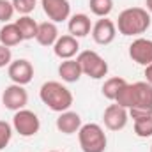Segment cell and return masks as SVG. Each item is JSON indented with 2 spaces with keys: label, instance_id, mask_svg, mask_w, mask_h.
<instances>
[{
  "label": "cell",
  "instance_id": "cell-1",
  "mask_svg": "<svg viewBox=\"0 0 152 152\" xmlns=\"http://www.w3.org/2000/svg\"><path fill=\"white\" fill-rule=\"evenodd\" d=\"M115 25H117L118 34H122L126 37L140 36V34H145L149 30L151 14L143 7H127L118 14V20Z\"/></svg>",
  "mask_w": 152,
  "mask_h": 152
},
{
  "label": "cell",
  "instance_id": "cell-2",
  "mask_svg": "<svg viewBox=\"0 0 152 152\" xmlns=\"http://www.w3.org/2000/svg\"><path fill=\"white\" fill-rule=\"evenodd\" d=\"M39 97L42 104H46L51 112H57V113L67 112L73 104L71 90L60 81H44L39 88Z\"/></svg>",
  "mask_w": 152,
  "mask_h": 152
},
{
  "label": "cell",
  "instance_id": "cell-3",
  "mask_svg": "<svg viewBox=\"0 0 152 152\" xmlns=\"http://www.w3.org/2000/svg\"><path fill=\"white\" fill-rule=\"evenodd\" d=\"M78 142L83 152H104L108 145V138L104 129L99 124L88 122L83 124L78 131Z\"/></svg>",
  "mask_w": 152,
  "mask_h": 152
},
{
  "label": "cell",
  "instance_id": "cell-4",
  "mask_svg": "<svg viewBox=\"0 0 152 152\" xmlns=\"http://www.w3.org/2000/svg\"><path fill=\"white\" fill-rule=\"evenodd\" d=\"M129 117L134 120L152 117V85L147 81L134 83V104L127 110Z\"/></svg>",
  "mask_w": 152,
  "mask_h": 152
},
{
  "label": "cell",
  "instance_id": "cell-5",
  "mask_svg": "<svg viewBox=\"0 0 152 152\" xmlns=\"http://www.w3.org/2000/svg\"><path fill=\"white\" fill-rule=\"evenodd\" d=\"M76 60L80 62L81 73L88 78H92V80H101L108 75V62L97 51L85 50L76 57Z\"/></svg>",
  "mask_w": 152,
  "mask_h": 152
},
{
  "label": "cell",
  "instance_id": "cell-6",
  "mask_svg": "<svg viewBox=\"0 0 152 152\" xmlns=\"http://www.w3.org/2000/svg\"><path fill=\"white\" fill-rule=\"evenodd\" d=\"M12 129L23 136V138H30V136H36L41 129V120L39 117L32 110H18L14 112V117H12Z\"/></svg>",
  "mask_w": 152,
  "mask_h": 152
},
{
  "label": "cell",
  "instance_id": "cell-7",
  "mask_svg": "<svg viewBox=\"0 0 152 152\" xmlns=\"http://www.w3.org/2000/svg\"><path fill=\"white\" fill-rule=\"evenodd\" d=\"M28 103V94L25 90L23 85H9L4 88L2 92V104L4 108L11 110V112H18V110H23Z\"/></svg>",
  "mask_w": 152,
  "mask_h": 152
},
{
  "label": "cell",
  "instance_id": "cell-8",
  "mask_svg": "<svg viewBox=\"0 0 152 152\" xmlns=\"http://www.w3.org/2000/svg\"><path fill=\"white\" fill-rule=\"evenodd\" d=\"M42 11L53 23H62L71 18V5L69 0H41Z\"/></svg>",
  "mask_w": 152,
  "mask_h": 152
},
{
  "label": "cell",
  "instance_id": "cell-9",
  "mask_svg": "<svg viewBox=\"0 0 152 152\" xmlns=\"http://www.w3.org/2000/svg\"><path fill=\"white\" fill-rule=\"evenodd\" d=\"M7 75L11 78L12 83L16 85H27L32 81L34 78V66L27 60V58H18V60H12L7 67Z\"/></svg>",
  "mask_w": 152,
  "mask_h": 152
},
{
  "label": "cell",
  "instance_id": "cell-10",
  "mask_svg": "<svg viewBox=\"0 0 152 152\" xmlns=\"http://www.w3.org/2000/svg\"><path fill=\"white\" fill-rule=\"evenodd\" d=\"M129 57L138 66H149L152 64V41L145 37L134 39L129 44Z\"/></svg>",
  "mask_w": 152,
  "mask_h": 152
},
{
  "label": "cell",
  "instance_id": "cell-11",
  "mask_svg": "<svg viewBox=\"0 0 152 152\" xmlns=\"http://www.w3.org/2000/svg\"><path fill=\"white\" fill-rule=\"evenodd\" d=\"M92 39L96 44H101V46H106L110 42L115 41L117 36V25H115L112 20L108 18H101L97 20L94 25H92Z\"/></svg>",
  "mask_w": 152,
  "mask_h": 152
},
{
  "label": "cell",
  "instance_id": "cell-12",
  "mask_svg": "<svg viewBox=\"0 0 152 152\" xmlns=\"http://www.w3.org/2000/svg\"><path fill=\"white\" fill-rule=\"evenodd\" d=\"M127 120H129V112L122 106H118L117 103L110 104L104 113H103V122L104 126L110 129V131H120L127 126Z\"/></svg>",
  "mask_w": 152,
  "mask_h": 152
},
{
  "label": "cell",
  "instance_id": "cell-13",
  "mask_svg": "<svg viewBox=\"0 0 152 152\" xmlns=\"http://www.w3.org/2000/svg\"><path fill=\"white\" fill-rule=\"evenodd\" d=\"M78 51H80V42H78V39L73 37L71 34L60 36V37L57 39V42L53 44V53H55L58 58H62V60L73 58Z\"/></svg>",
  "mask_w": 152,
  "mask_h": 152
},
{
  "label": "cell",
  "instance_id": "cell-14",
  "mask_svg": "<svg viewBox=\"0 0 152 152\" xmlns=\"http://www.w3.org/2000/svg\"><path fill=\"white\" fill-rule=\"evenodd\" d=\"M67 30L73 37L80 39V37H87L90 32H92V23H90V18L83 12H78L73 14L67 21Z\"/></svg>",
  "mask_w": 152,
  "mask_h": 152
},
{
  "label": "cell",
  "instance_id": "cell-15",
  "mask_svg": "<svg viewBox=\"0 0 152 152\" xmlns=\"http://www.w3.org/2000/svg\"><path fill=\"white\" fill-rule=\"evenodd\" d=\"M81 117L76 113V112H62V113L57 117V129L62 133V134H75L80 131L81 127Z\"/></svg>",
  "mask_w": 152,
  "mask_h": 152
},
{
  "label": "cell",
  "instance_id": "cell-16",
  "mask_svg": "<svg viewBox=\"0 0 152 152\" xmlns=\"http://www.w3.org/2000/svg\"><path fill=\"white\" fill-rule=\"evenodd\" d=\"M60 37L58 36V28H57V23L53 21H44V23H39L37 28V36H36V41H37L41 46H53L57 42V39Z\"/></svg>",
  "mask_w": 152,
  "mask_h": 152
},
{
  "label": "cell",
  "instance_id": "cell-17",
  "mask_svg": "<svg viewBox=\"0 0 152 152\" xmlns=\"http://www.w3.org/2000/svg\"><path fill=\"white\" fill-rule=\"evenodd\" d=\"M58 76L66 83H76L83 76L81 67H80V62L76 58H69V60L60 62V66H58Z\"/></svg>",
  "mask_w": 152,
  "mask_h": 152
},
{
  "label": "cell",
  "instance_id": "cell-18",
  "mask_svg": "<svg viewBox=\"0 0 152 152\" xmlns=\"http://www.w3.org/2000/svg\"><path fill=\"white\" fill-rule=\"evenodd\" d=\"M21 41H23V37H21L20 28L16 27V23H5L0 28V44H4L7 48H12V46H18Z\"/></svg>",
  "mask_w": 152,
  "mask_h": 152
},
{
  "label": "cell",
  "instance_id": "cell-19",
  "mask_svg": "<svg viewBox=\"0 0 152 152\" xmlns=\"http://www.w3.org/2000/svg\"><path fill=\"white\" fill-rule=\"evenodd\" d=\"M16 27L20 28V34H21L23 41L36 39V36H37L39 23L30 16H20V20H16Z\"/></svg>",
  "mask_w": 152,
  "mask_h": 152
},
{
  "label": "cell",
  "instance_id": "cell-20",
  "mask_svg": "<svg viewBox=\"0 0 152 152\" xmlns=\"http://www.w3.org/2000/svg\"><path fill=\"white\" fill-rule=\"evenodd\" d=\"M127 81L124 80V78H120V76H113V78H108L104 83H103V88H101V92H103V96L106 97V99H110V101H115V97H117V94H118V90L126 85Z\"/></svg>",
  "mask_w": 152,
  "mask_h": 152
},
{
  "label": "cell",
  "instance_id": "cell-21",
  "mask_svg": "<svg viewBox=\"0 0 152 152\" xmlns=\"http://www.w3.org/2000/svg\"><path fill=\"white\" fill-rule=\"evenodd\" d=\"M115 103H117L118 106L126 108V110L133 108V104H134V83H126V85L118 90V94H117V97H115Z\"/></svg>",
  "mask_w": 152,
  "mask_h": 152
},
{
  "label": "cell",
  "instance_id": "cell-22",
  "mask_svg": "<svg viewBox=\"0 0 152 152\" xmlns=\"http://www.w3.org/2000/svg\"><path fill=\"white\" fill-rule=\"evenodd\" d=\"M88 7L94 16L108 18V14L113 11V0H88Z\"/></svg>",
  "mask_w": 152,
  "mask_h": 152
},
{
  "label": "cell",
  "instance_id": "cell-23",
  "mask_svg": "<svg viewBox=\"0 0 152 152\" xmlns=\"http://www.w3.org/2000/svg\"><path fill=\"white\" fill-rule=\"evenodd\" d=\"M134 134L138 138H149V136H152V117L134 120Z\"/></svg>",
  "mask_w": 152,
  "mask_h": 152
},
{
  "label": "cell",
  "instance_id": "cell-24",
  "mask_svg": "<svg viewBox=\"0 0 152 152\" xmlns=\"http://www.w3.org/2000/svg\"><path fill=\"white\" fill-rule=\"evenodd\" d=\"M12 7L16 12H20L21 16H28L34 9H36V0H11Z\"/></svg>",
  "mask_w": 152,
  "mask_h": 152
},
{
  "label": "cell",
  "instance_id": "cell-25",
  "mask_svg": "<svg viewBox=\"0 0 152 152\" xmlns=\"http://www.w3.org/2000/svg\"><path fill=\"white\" fill-rule=\"evenodd\" d=\"M12 138V126L5 120H0V151H4Z\"/></svg>",
  "mask_w": 152,
  "mask_h": 152
},
{
  "label": "cell",
  "instance_id": "cell-26",
  "mask_svg": "<svg viewBox=\"0 0 152 152\" xmlns=\"http://www.w3.org/2000/svg\"><path fill=\"white\" fill-rule=\"evenodd\" d=\"M14 12H16V11H14V7H12V2H9V0H0V21H2V23H7V21L12 18Z\"/></svg>",
  "mask_w": 152,
  "mask_h": 152
},
{
  "label": "cell",
  "instance_id": "cell-27",
  "mask_svg": "<svg viewBox=\"0 0 152 152\" xmlns=\"http://www.w3.org/2000/svg\"><path fill=\"white\" fill-rule=\"evenodd\" d=\"M12 62V53H11V48L0 44V69L2 67H9V64Z\"/></svg>",
  "mask_w": 152,
  "mask_h": 152
},
{
  "label": "cell",
  "instance_id": "cell-28",
  "mask_svg": "<svg viewBox=\"0 0 152 152\" xmlns=\"http://www.w3.org/2000/svg\"><path fill=\"white\" fill-rule=\"evenodd\" d=\"M143 75H145V81L152 85V64L145 66V71H143Z\"/></svg>",
  "mask_w": 152,
  "mask_h": 152
},
{
  "label": "cell",
  "instance_id": "cell-29",
  "mask_svg": "<svg viewBox=\"0 0 152 152\" xmlns=\"http://www.w3.org/2000/svg\"><path fill=\"white\" fill-rule=\"evenodd\" d=\"M145 5H147V11H149V14H152V0H145Z\"/></svg>",
  "mask_w": 152,
  "mask_h": 152
},
{
  "label": "cell",
  "instance_id": "cell-30",
  "mask_svg": "<svg viewBox=\"0 0 152 152\" xmlns=\"http://www.w3.org/2000/svg\"><path fill=\"white\" fill-rule=\"evenodd\" d=\"M48 152H58V151H48Z\"/></svg>",
  "mask_w": 152,
  "mask_h": 152
},
{
  "label": "cell",
  "instance_id": "cell-31",
  "mask_svg": "<svg viewBox=\"0 0 152 152\" xmlns=\"http://www.w3.org/2000/svg\"><path fill=\"white\" fill-rule=\"evenodd\" d=\"M151 152H152V147H151Z\"/></svg>",
  "mask_w": 152,
  "mask_h": 152
}]
</instances>
